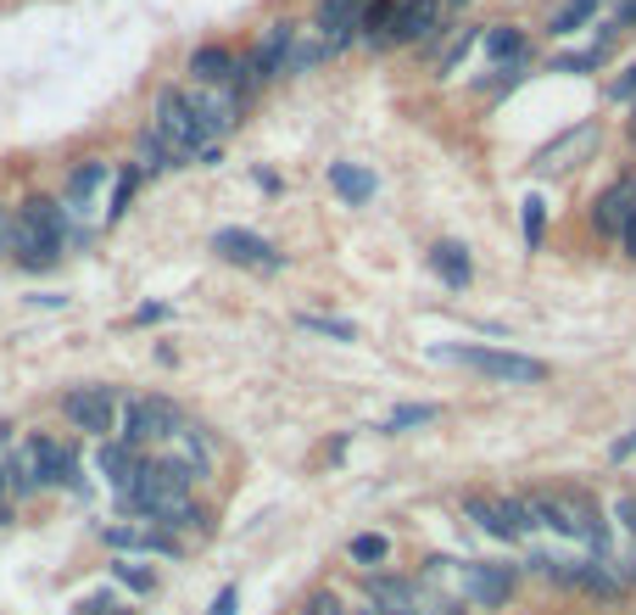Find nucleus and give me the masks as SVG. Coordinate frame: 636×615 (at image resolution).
I'll list each match as a JSON object with an SVG mask.
<instances>
[{
	"label": "nucleus",
	"mask_w": 636,
	"mask_h": 615,
	"mask_svg": "<svg viewBox=\"0 0 636 615\" xmlns=\"http://www.w3.org/2000/svg\"><path fill=\"white\" fill-rule=\"evenodd\" d=\"M179 409L168 398H123V414H118V442L129 448H152V442H168L179 431Z\"/></svg>",
	"instance_id": "nucleus-3"
},
{
	"label": "nucleus",
	"mask_w": 636,
	"mask_h": 615,
	"mask_svg": "<svg viewBox=\"0 0 636 615\" xmlns=\"http://www.w3.org/2000/svg\"><path fill=\"white\" fill-rule=\"evenodd\" d=\"M598 7H603V0H564V7L553 12V23H548V28H553L559 39H564V34H580L586 23H598Z\"/></svg>",
	"instance_id": "nucleus-22"
},
{
	"label": "nucleus",
	"mask_w": 636,
	"mask_h": 615,
	"mask_svg": "<svg viewBox=\"0 0 636 615\" xmlns=\"http://www.w3.org/2000/svg\"><path fill=\"white\" fill-rule=\"evenodd\" d=\"M609 23H614L620 34H631V28H636V0H620V12H614Z\"/></svg>",
	"instance_id": "nucleus-38"
},
{
	"label": "nucleus",
	"mask_w": 636,
	"mask_h": 615,
	"mask_svg": "<svg viewBox=\"0 0 636 615\" xmlns=\"http://www.w3.org/2000/svg\"><path fill=\"white\" fill-rule=\"evenodd\" d=\"M592 140H598V123H580V129H569L564 140H553V146L542 152V168H559V157H564V152H575V146H592Z\"/></svg>",
	"instance_id": "nucleus-30"
},
{
	"label": "nucleus",
	"mask_w": 636,
	"mask_h": 615,
	"mask_svg": "<svg viewBox=\"0 0 636 615\" xmlns=\"http://www.w3.org/2000/svg\"><path fill=\"white\" fill-rule=\"evenodd\" d=\"M347 554H352L358 565H385V559H391V537H380V532H358V537L347 543Z\"/></svg>",
	"instance_id": "nucleus-29"
},
{
	"label": "nucleus",
	"mask_w": 636,
	"mask_h": 615,
	"mask_svg": "<svg viewBox=\"0 0 636 615\" xmlns=\"http://www.w3.org/2000/svg\"><path fill=\"white\" fill-rule=\"evenodd\" d=\"M17 218L39 235L45 247H68V208H62V202H51V197H28V202L17 208Z\"/></svg>",
	"instance_id": "nucleus-14"
},
{
	"label": "nucleus",
	"mask_w": 636,
	"mask_h": 615,
	"mask_svg": "<svg viewBox=\"0 0 636 615\" xmlns=\"http://www.w3.org/2000/svg\"><path fill=\"white\" fill-rule=\"evenodd\" d=\"M152 134L179 157V168H184L190 157H202V146H218V140H207V129H202V118H195V107H190L184 90H163V96H157Z\"/></svg>",
	"instance_id": "nucleus-2"
},
{
	"label": "nucleus",
	"mask_w": 636,
	"mask_h": 615,
	"mask_svg": "<svg viewBox=\"0 0 636 615\" xmlns=\"http://www.w3.org/2000/svg\"><path fill=\"white\" fill-rule=\"evenodd\" d=\"M435 414H442L435 403H403L397 414H391V419L380 425V431H385V437H397V431H413V425H430Z\"/></svg>",
	"instance_id": "nucleus-28"
},
{
	"label": "nucleus",
	"mask_w": 636,
	"mask_h": 615,
	"mask_svg": "<svg viewBox=\"0 0 636 615\" xmlns=\"http://www.w3.org/2000/svg\"><path fill=\"white\" fill-rule=\"evenodd\" d=\"M609 453H614V459H631V453H636V425H631V437H620Z\"/></svg>",
	"instance_id": "nucleus-42"
},
{
	"label": "nucleus",
	"mask_w": 636,
	"mask_h": 615,
	"mask_svg": "<svg viewBox=\"0 0 636 615\" xmlns=\"http://www.w3.org/2000/svg\"><path fill=\"white\" fill-rule=\"evenodd\" d=\"M235 604H240V588H218V599H213L207 615H235Z\"/></svg>",
	"instance_id": "nucleus-37"
},
{
	"label": "nucleus",
	"mask_w": 636,
	"mask_h": 615,
	"mask_svg": "<svg viewBox=\"0 0 636 615\" xmlns=\"http://www.w3.org/2000/svg\"><path fill=\"white\" fill-rule=\"evenodd\" d=\"M442 7H447V12H464V7H469V0H442Z\"/></svg>",
	"instance_id": "nucleus-44"
},
{
	"label": "nucleus",
	"mask_w": 636,
	"mask_h": 615,
	"mask_svg": "<svg viewBox=\"0 0 636 615\" xmlns=\"http://www.w3.org/2000/svg\"><path fill=\"white\" fill-rule=\"evenodd\" d=\"M464 515L480 520L485 537H503V543H519L525 532H536V520L525 509V498H492V493H469L464 498Z\"/></svg>",
	"instance_id": "nucleus-6"
},
{
	"label": "nucleus",
	"mask_w": 636,
	"mask_h": 615,
	"mask_svg": "<svg viewBox=\"0 0 636 615\" xmlns=\"http://www.w3.org/2000/svg\"><path fill=\"white\" fill-rule=\"evenodd\" d=\"M430 353L447 358V364H464L475 375H485V381H514V387L548 381V364L542 358H525V353H508V347H458V342H442V347H430Z\"/></svg>",
	"instance_id": "nucleus-1"
},
{
	"label": "nucleus",
	"mask_w": 636,
	"mask_h": 615,
	"mask_svg": "<svg viewBox=\"0 0 636 615\" xmlns=\"http://www.w3.org/2000/svg\"><path fill=\"white\" fill-rule=\"evenodd\" d=\"M609 57H598L592 45H586V51H569V57H553V73H598Z\"/></svg>",
	"instance_id": "nucleus-33"
},
{
	"label": "nucleus",
	"mask_w": 636,
	"mask_h": 615,
	"mask_svg": "<svg viewBox=\"0 0 636 615\" xmlns=\"http://www.w3.org/2000/svg\"><path fill=\"white\" fill-rule=\"evenodd\" d=\"M213 252L224 258V263H240V269H257V274H274V269H285V252H274L257 229H218L213 235Z\"/></svg>",
	"instance_id": "nucleus-7"
},
{
	"label": "nucleus",
	"mask_w": 636,
	"mask_h": 615,
	"mask_svg": "<svg viewBox=\"0 0 636 615\" xmlns=\"http://www.w3.org/2000/svg\"><path fill=\"white\" fill-rule=\"evenodd\" d=\"M28 464H34V487H73L79 476V453L57 437H28Z\"/></svg>",
	"instance_id": "nucleus-9"
},
{
	"label": "nucleus",
	"mask_w": 636,
	"mask_h": 615,
	"mask_svg": "<svg viewBox=\"0 0 636 615\" xmlns=\"http://www.w3.org/2000/svg\"><path fill=\"white\" fill-rule=\"evenodd\" d=\"M369 615H374V610H369Z\"/></svg>",
	"instance_id": "nucleus-46"
},
{
	"label": "nucleus",
	"mask_w": 636,
	"mask_h": 615,
	"mask_svg": "<svg viewBox=\"0 0 636 615\" xmlns=\"http://www.w3.org/2000/svg\"><path fill=\"white\" fill-rule=\"evenodd\" d=\"M514 582H519V565H492V559L464 565V599H475L480 610H497V604H508Z\"/></svg>",
	"instance_id": "nucleus-10"
},
{
	"label": "nucleus",
	"mask_w": 636,
	"mask_h": 615,
	"mask_svg": "<svg viewBox=\"0 0 636 615\" xmlns=\"http://www.w3.org/2000/svg\"><path fill=\"white\" fill-rule=\"evenodd\" d=\"M369 599H374V610H408L413 604V582H403V577H374L369 571Z\"/></svg>",
	"instance_id": "nucleus-21"
},
{
	"label": "nucleus",
	"mask_w": 636,
	"mask_h": 615,
	"mask_svg": "<svg viewBox=\"0 0 636 615\" xmlns=\"http://www.w3.org/2000/svg\"><path fill=\"white\" fill-rule=\"evenodd\" d=\"M542 229H548V202L542 197H525V247L542 252Z\"/></svg>",
	"instance_id": "nucleus-31"
},
{
	"label": "nucleus",
	"mask_w": 636,
	"mask_h": 615,
	"mask_svg": "<svg viewBox=\"0 0 636 615\" xmlns=\"http://www.w3.org/2000/svg\"><path fill=\"white\" fill-rule=\"evenodd\" d=\"M614 102H636V62L614 79Z\"/></svg>",
	"instance_id": "nucleus-35"
},
{
	"label": "nucleus",
	"mask_w": 636,
	"mask_h": 615,
	"mask_svg": "<svg viewBox=\"0 0 636 615\" xmlns=\"http://www.w3.org/2000/svg\"><path fill=\"white\" fill-rule=\"evenodd\" d=\"M235 73V51L229 45H195L190 51V79L195 84H229Z\"/></svg>",
	"instance_id": "nucleus-17"
},
{
	"label": "nucleus",
	"mask_w": 636,
	"mask_h": 615,
	"mask_svg": "<svg viewBox=\"0 0 636 615\" xmlns=\"http://www.w3.org/2000/svg\"><path fill=\"white\" fill-rule=\"evenodd\" d=\"M79 615H129V610H118L112 599H101V593H95V599H84V604H79Z\"/></svg>",
	"instance_id": "nucleus-36"
},
{
	"label": "nucleus",
	"mask_w": 636,
	"mask_h": 615,
	"mask_svg": "<svg viewBox=\"0 0 636 615\" xmlns=\"http://www.w3.org/2000/svg\"><path fill=\"white\" fill-rule=\"evenodd\" d=\"M157 319H168V308H163V303H145V308L134 314V324H157Z\"/></svg>",
	"instance_id": "nucleus-40"
},
{
	"label": "nucleus",
	"mask_w": 636,
	"mask_h": 615,
	"mask_svg": "<svg viewBox=\"0 0 636 615\" xmlns=\"http://www.w3.org/2000/svg\"><path fill=\"white\" fill-rule=\"evenodd\" d=\"M95 464H101V476L112 482V493L123 498L129 487H134V476H140V448H129V442H101V459H95Z\"/></svg>",
	"instance_id": "nucleus-15"
},
{
	"label": "nucleus",
	"mask_w": 636,
	"mask_h": 615,
	"mask_svg": "<svg viewBox=\"0 0 636 615\" xmlns=\"http://www.w3.org/2000/svg\"><path fill=\"white\" fill-rule=\"evenodd\" d=\"M485 57H492L497 68L525 62V34L519 28H492V34H485Z\"/></svg>",
	"instance_id": "nucleus-24"
},
{
	"label": "nucleus",
	"mask_w": 636,
	"mask_h": 615,
	"mask_svg": "<svg viewBox=\"0 0 636 615\" xmlns=\"http://www.w3.org/2000/svg\"><path fill=\"white\" fill-rule=\"evenodd\" d=\"M163 459H173L190 482H202L207 470H213V442H207L202 425H179V431L163 442Z\"/></svg>",
	"instance_id": "nucleus-11"
},
{
	"label": "nucleus",
	"mask_w": 636,
	"mask_h": 615,
	"mask_svg": "<svg viewBox=\"0 0 636 615\" xmlns=\"http://www.w3.org/2000/svg\"><path fill=\"white\" fill-rule=\"evenodd\" d=\"M140 163H129V168H118L112 174V202H107V224H118L123 213H129V202H134V191H140Z\"/></svg>",
	"instance_id": "nucleus-23"
},
{
	"label": "nucleus",
	"mask_w": 636,
	"mask_h": 615,
	"mask_svg": "<svg viewBox=\"0 0 636 615\" xmlns=\"http://www.w3.org/2000/svg\"><path fill=\"white\" fill-rule=\"evenodd\" d=\"M442 12H447L442 0H397V7H391L380 51H397V45H435V39L447 34Z\"/></svg>",
	"instance_id": "nucleus-5"
},
{
	"label": "nucleus",
	"mask_w": 636,
	"mask_h": 615,
	"mask_svg": "<svg viewBox=\"0 0 636 615\" xmlns=\"http://www.w3.org/2000/svg\"><path fill=\"white\" fill-rule=\"evenodd\" d=\"M442 615H458V604H447V610H442Z\"/></svg>",
	"instance_id": "nucleus-45"
},
{
	"label": "nucleus",
	"mask_w": 636,
	"mask_h": 615,
	"mask_svg": "<svg viewBox=\"0 0 636 615\" xmlns=\"http://www.w3.org/2000/svg\"><path fill=\"white\" fill-rule=\"evenodd\" d=\"M62 414L73 419V431L112 442V437H118V414H123V398H118V387H73V392L62 398Z\"/></svg>",
	"instance_id": "nucleus-4"
},
{
	"label": "nucleus",
	"mask_w": 636,
	"mask_h": 615,
	"mask_svg": "<svg viewBox=\"0 0 636 615\" xmlns=\"http://www.w3.org/2000/svg\"><path fill=\"white\" fill-rule=\"evenodd\" d=\"M480 39H485V34H480L475 23H464V28L453 34V45H447V57H442V62H435V73H442V79H453V73L464 68V57L475 51V45H480Z\"/></svg>",
	"instance_id": "nucleus-25"
},
{
	"label": "nucleus",
	"mask_w": 636,
	"mask_h": 615,
	"mask_svg": "<svg viewBox=\"0 0 636 615\" xmlns=\"http://www.w3.org/2000/svg\"><path fill=\"white\" fill-rule=\"evenodd\" d=\"M631 213H636V174H625V179H614L609 191L592 202V224H598V235H625V224H631Z\"/></svg>",
	"instance_id": "nucleus-12"
},
{
	"label": "nucleus",
	"mask_w": 636,
	"mask_h": 615,
	"mask_svg": "<svg viewBox=\"0 0 636 615\" xmlns=\"http://www.w3.org/2000/svg\"><path fill=\"white\" fill-rule=\"evenodd\" d=\"M329 191L340 197V202H369L374 197V174L369 168H358V163H329Z\"/></svg>",
	"instance_id": "nucleus-19"
},
{
	"label": "nucleus",
	"mask_w": 636,
	"mask_h": 615,
	"mask_svg": "<svg viewBox=\"0 0 636 615\" xmlns=\"http://www.w3.org/2000/svg\"><path fill=\"white\" fill-rule=\"evenodd\" d=\"M302 615H347V610H340V599H335V593H313Z\"/></svg>",
	"instance_id": "nucleus-34"
},
{
	"label": "nucleus",
	"mask_w": 636,
	"mask_h": 615,
	"mask_svg": "<svg viewBox=\"0 0 636 615\" xmlns=\"http://www.w3.org/2000/svg\"><path fill=\"white\" fill-rule=\"evenodd\" d=\"M319 62H329V45L319 28H297V39H290V57H285V73H313Z\"/></svg>",
	"instance_id": "nucleus-20"
},
{
	"label": "nucleus",
	"mask_w": 636,
	"mask_h": 615,
	"mask_svg": "<svg viewBox=\"0 0 636 615\" xmlns=\"http://www.w3.org/2000/svg\"><path fill=\"white\" fill-rule=\"evenodd\" d=\"M7 498H12V459L0 453V504H7Z\"/></svg>",
	"instance_id": "nucleus-41"
},
{
	"label": "nucleus",
	"mask_w": 636,
	"mask_h": 615,
	"mask_svg": "<svg viewBox=\"0 0 636 615\" xmlns=\"http://www.w3.org/2000/svg\"><path fill=\"white\" fill-rule=\"evenodd\" d=\"M112 577H118L129 593H157V577L145 571V565H129V559H118V565H112Z\"/></svg>",
	"instance_id": "nucleus-32"
},
{
	"label": "nucleus",
	"mask_w": 636,
	"mask_h": 615,
	"mask_svg": "<svg viewBox=\"0 0 636 615\" xmlns=\"http://www.w3.org/2000/svg\"><path fill=\"white\" fill-rule=\"evenodd\" d=\"M313 28L324 34L329 57H340L347 45H358V0H319V17Z\"/></svg>",
	"instance_id": "nucleus-13"
},
{
	"label": "nucleus",
	"mask_w": 636,
	"mask_h": 615,
	"mask_svg": "<svg viewBox=\"0 0 636 615\" xmlns=\"http://www.w3.org/2000/svg\"><path fill=\"white\" fill-rule=\"evenodd\" d=\"M168 168H179V157L163 146L152 129H145V134H140V174H168Z\"/></svg>",
	"instance_id": "nucleus-26"
},
{
	"label": "nucleus",
	"mask_w": 636,
	"mask_h": 615,
	"mask_svg": "<svg viewBox=\"0 0 636 615\" xmlns=\"http://www.w3.org/2000/svg\"><path fill=\"white\" fill-rule=\"evenodd\" d=\"M190 96V107H195V118H202V129H207V140H224L235 123H240V102L229 84H195V90H184Z\"/></svg>",
	"instance_id": "nucleus-8"
},
{
	"label": "nucleus",
	"mask_w": 636,
	"mask_h": 615,
	"mask_svg": "<svg viewBox=\"0 0 636 615\" xmlns=\"http://www.w3.org/2000/svg\"><path fill=\"white\" fill-rule=\"evenodd\" d=\"M107 179H112L107 163H84V168H73V179H68V213L95 208V197H101V185H107Z\"/></svg>",
	"instance_id": "nucleus-18"
},
{
	"label": "nucleus",
	"mask_w": 636,
	"mask_h": 615,
	"mask_svg": "<svg viewBox=\"0 0 636 615\" xmlns=\"http://www.w3.org/2000/svg\"><path fill=\"white\" fill-rule=\"evenodd\" d=\"M7 252H12V208L0 202V258H7Z\"/></svg>",
	"instance_id": "nucleus-39"
},
{
	"label": "nucleus",
	"mask_w": 636,
	"mask_h": 615,
	"mask_svg": "<svg viewBox=\"0 0 636 615\" xmlns=\"http://www.w3.org/2000/svg\"><path fill=\"white\" fill-rule=\"evenodd\" d=\"M297 324H302V330H313V336H329V342H358V324H352V319H329V314H302Z\"/></svg>",
	"instance_id": "nucleus-27"
},
{
	"label": "nucleus",
	"mask_w": 636,
	"mask_h": 615,
	"mask_svg": "<svg viewBox=\"0 0 636 615\" xmlns=\"http://www.w3.org/2000/svg\"><path fill=\"white\" fill-rule=\"evenodd\" d=\"M620 247H625V258H636V213H631V224H625V235H620Z\"/></svg>",
	"instance_id": "nucleus-43"
},
{
	"label": "nucleus",
	"mask_w": 636,
	"mask_h": 615,
	"mask_svg": "<svg viewBox=\"0 0 636 615\" xmlns=\"http://www.w3.org/2000/svg\"><path fill=\"white\" fill-rule=\"evenodd\" d=\"M424 258H430L435 280H442V286H453V292H464L469 280H475V263H469V252H464L458 241H435Z\"/></svg>",
	"instance_id": "nucleus-16"
}]
</instances>
